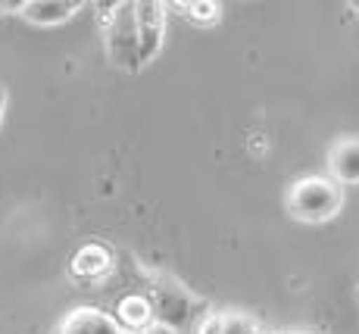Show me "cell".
<instances>
[{
	"instance_id": "6da1fadb",
	"label": "cell",
	"mask_w": 359,
	"mask_h": 334,
	"mask_svg": "<svg viewBox=\"0 0 359 334\" xmlns=\"http://www.w3.org/2000/svg\"><path fill=\"white\" fill-rule=\"evenodd\" d=\"M150 306H154V319L156 325L172 334H182L188 328H194L203 316L206 303L200 297L191 294L184 284H178L175 278L169 275H154V284H150L147 294Z\"/></svg>"
},
{
	"instance_id": "7a4b0ae2",
	"label": "cell",
	"mask_w": 359,
	"mask_h": 334,
	"mask_svg": "<svg viewBox=\"0 0 359 334\" xmlns=\"http://www.w3.org/2000/svg\"><path fill=\"white\" fill-rule=\"evenodd\" d=\"M341 206H344V187L325 175H306L300 182H294L291 191H287L291 215L300 222H309V225L334 219L341 213Z\"/></svg>"
},
{
	"instance_id": "3957f363",
	"label": "cell",
	"mask_w": 359,
	"mask_h": 334,
	"mask_svg": "<svg viewBox=\"0 0 359 334\" xmlns=\"http://www.w3.org/2000/svg\"><path fill=\"white\" fill-rule=\"evenodd\" d=\"M103 29V44L113 66L137 72L141 66V41H137V19H135V0H119L113 6V16L107 19Z\"/></svg>"
},
{
	"instance_id": "277c9868",
	"label": "cell",
	"mask_w": 359,
	"mask_h": 334,
	"mask_svg": "<svg viewBox=\"0 0 359 334\" xmlns=\"http://www.w3.org/2000/svg\"><path fill=\"white\" fill-rule=\"evenodd\" d=\"M165 10H169V6L160 4V0H135L137 41H141V66H147V62L163 51V41H165Z\"/></svg>"
},
{
	"instance_id": "5b68a950",
	"label": "cell",
	"mask_w": 359,
	"mask_h": 334,
	"mask_svg": "<svg viewBox=\"0 0 359 334\" xmlns=\"http://www.w3.org/2000/svg\"><path fill=\"white\" fill-rule=\"evenodd\" d=\"M113 322L119 325L122 334H147L156 328L154 306H150L147 294H126L116 300Z\"/></svg>"
},
{
	"instance_id": "8992f818",
	"label": "cell",
	"mask_w": 359,
	"mask_h": 334,
	"mask_svg": "<svg viewBox=\"0 0 359 334\" xmlns=\"http://www.w3.org/2000/svg\"><path fill=\"white\" fill-rule=\"evenodd\" d=\"M69 272L79 281H103L109 272H113V250L103 247V243L91 241V243H81L75 250L72 262H69Z\"/></svg>"
},
{
	"instance_id": "52a82bcc",
	"label": "cell",
	"mask_w": 359,
	"mask_h": 334,
	"mask_svg": "<svg viewBox=\"0 0 359 334\" xmlns=\"http://www.w3.org/2000/svg\"><path fill=\"white\" fill-rule=\"evenodd\" d=\"M57 334H122L109 312L97 306H75L63 316Z\"/></svg>"
},
{
	"instance_id": "ba28073f",
	"label": "cell",
	"mask_w": 359,
	"mask_h": 334,
	"mask_svg": "<svg viewBox=\"0 0 359 334\" xmlns=\"http://www.w3.org/2000/svg\"><path fill=\"white\" fill-rule=\"evenodd\" d=\"M328 169L337 185H359V138H341L331 144Z\"/></svg>"
},
{
	"instance_id": "9c48e42d",
	"label": "cell",
	"mask_w": 359,
	"mask_h": 334,
	"mask_svg": "<svg viewBox=\"0 0 359 334\" xmlns=\"http://www.w3.org/2000/svg\"><path fill=\"white\" fill-rule=\"evenodd\" d=\"M81 10V0H22V16L34 25H63Z\"/></svg>"
},
{
	"instance_id": "30bf717a",
	"label": "cell",
	"mask_w": 359,
	"mask_h": 334,
	"mask_svg": "<svg viewBox=\"0 0 359 334\" xmlns=\"http://www.w3.org/2000/svg\"><path fill=\"white\" fill-rule=\"evenodd\" d=\"M178 10H184V16L197 25H216L222 19V4H212V0H191V4H172Z\"/></svg>"
},
{
	"instance_id": "8fae6325",
	"label": "cell",
	"mask_w": 359,
	"mask_h": 334,
	"mask_svg": "<svg viewBox=\"0 0 359 334\" xmlns=\"http://www.w3.org/2000/svg\"><path fill=\"white\" fill-rule=\"evenodd\" d=\"M219 334H259V328L250 316H238V312H231V316H222V331Z\"/></svg>"
},
{
	"instance_id": "7c38bea8",
	"label": "cell",
	"mask_w": 359,
	"mask_h": 334,
	"mask_svg": "<svg viewBox=\"0 0 359 334\" xmlns=\"http://www.w3.org/2000/svg\"><path fill=\"white\" fill-rule=\"evenodd\" d=\"M222 331V316H206L203 325L197 328V334H219Z\"/></svg>"
},
{
	"instance_id": "4fadbf2b",
	"label": "cell",
	"mask_w": 359,
	"mask_h": 334,
	"mask_svg": "<svg viewBox=\"0 0 359 334\" xmlns=\"http://www.w3.org/2000/svg\"><path fill=\"white\" fill-rule=\"evenodd\" d=\"M6 100H10V97H6V88L0 85V125H4V113H6Z\"/></svg>"
},
{
	"instance_id": "5bb4252c",
	"label": "cell",
	"mask_w": 359,
	"mask_h": 334,
	"mask_svg": "<svg viewBox=\"0 0 359 334\" xmlns=\"http://www.w3.org/2000/svg\"><path fill=\"white\" fill-rule=\"evenodd\" d=\"M278 334H309V331H278Z\"/></svg>"
},
{
	"instance_id": "9a60e30c",
	"label": "cell",
	"mask_w": 359,
	"mask_h": 334,
	"mask_svg": "<svg viewBox=\"0 0 359 334\" xmlns=\"http://www.w3.org/2000/svg\"><path fill=\"white\" fill-rule=\"evenodd\" d=\"M350 10H356V13H359V0H353V4H350Z\"/></svg>"
},
{
	"instance_id": "2e32d148",
	"label": "cell",
	"mask_w": 359,
	"mask_h": 334,
	"mask_svg": "<svg viewBox=\"0 0 359 334\" xmlns=\"http://www.w3.org/2000/svg\"><path fill=\"white\" fill-rule=\"evenodd\" d=\"M356 297H359V284H356Z\"/></svg>"
}]
</instances>
